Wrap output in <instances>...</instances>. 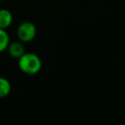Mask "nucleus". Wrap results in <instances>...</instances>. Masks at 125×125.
Listing matches in <instances>:
<instances>
[{
  "label": "nucleus",
  "instance_id": "39448f33",
  "mask_svg": "<svg viewBox=\"0 0 125 125\" xmlns=\"http://www.w3.org/2000/svg\"><path fill=\"white\" fill-rule=\"evenodd\" d=\"M12 90V85L10 83V81L5 78L0 76V99L7 97Z\"/></svg>",
  "mask_w": 125,
  "mask_h": 125
},
{
  "label": "nucleus",
  "instance_id": "f257e3e1",
  "mask_svg": "<svg viewBox=\"0 0 125 125\" xmlns=\"http://www.w3.org/2000/svg\"><path fill=\"white\" fill-rule=\"evenodd\" d=\"M18 62V65L20 69L29 75L36 74L40 71L42 67V62L41 59L34 53H24L21 57H20Z\"/></svg>",
  "mask_w": 125,
  "mask_h": 125
},
{
  "label": "nucleus",
  "instance_id": "20e7f679",
  "mask_svg": "<svg viewBox=\"0 0 125 125\" xmlns=\"http://www.w3.org/2000/svg\"><path fill=\"white\" fill-rule=\"evenodd\" d=\"M13 22V15L7 9H0V28L6 29Z\"/></svg>",
  "mask_w": 125,
  "mask_h": 125
},
{
  "label": "nucleus",
  "instance_id": "423d86ee",
  "mask_svg": "<svg viewBox=\"0 0 125 125\" xmlns=\"http://www.w3.org/2000/svg\"><path fill=\"white\" fill-rule=\"evenodd\" d=\"M10 43V37L6 29L0 28V53L7 50V47Z\"/></svg>",
  "mask_w": 125,
  "mask_h": 125
},
{
  "label": "nucleus",
  "instance_id": "7ed1b4c3",
  "mask_svg": "<svg viewBox=\"0 0 125 125\" xmlns=\"http://www.w3.org/2000/svg\"><path fill=\"white\" fill-rule=\"evenodd\" d=\"M7 51L9 53V55L14 59H19L20 57H21L25 53L24 46H23L22 42L20 40L10 42L8 47H7Z\"/></svg>",
  "mask_w": 125,
  "mask_h": 125
},
{
  "label": "nucleus",
  "instance_id": "f03ea898",
  "mask_svg": "<svg viewBox=\"0 0 125 125\" xmlns=\"http://www.w3.org/2000/svg\"><path fill=\"white\" fill-rule=\"evenodd\" d=\"M36 26L33 22L31 21H23L21 22L17 29V36L20 41L22 43H27L30 42L34 39L36 36Z\"/></svg>",
  "mask_w": 125,
  "mask_h": 125
}]
</instances>
